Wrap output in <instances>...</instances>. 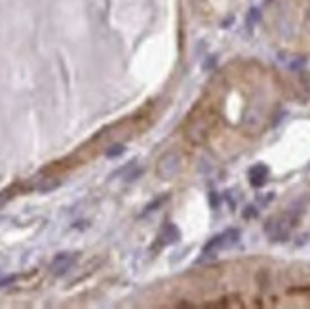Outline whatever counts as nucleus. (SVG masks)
Returning <instances> with one entry per match:
<instances>
[{"mask_svg": "<svg viewBox=\"0 0 310 309\" xmlns=\"http://www.w3.org/2000/svg\"><path fill=\"white\" fill-rule=\"evenodd\" d=\"M181 166H183L181 153H177V151H168L158 160L156 174H158V178H162V180H173L181 172Z\"/></svg>", "mask_w": 310, "mask_h": 309, "instance_id": "1", "label": "nucleus"}, {"mask_svg": "<svg viewBox=\"0 0 310 309\" xmlns=\"http://www.w3.org/2000/svg\"><path fill=\"white\" fill-rule=\"evenodd\" d=\"M238 241H240V231L226 229L225 233L213 237L208 245L204 246V254H208V256H217V252H221V250H228V248L236 246L238 245Z\"/></svg>", "mask_w": 310, "mask_h": 309, "instance_id": "2", "label": "nucleus"}, {"mask_svg": "<svg viewBox=\"0 0 310 309\" xmlns=\"http://www.w3.org/2000/svg\"><path fill=\"white\" fill-rule=\"evenodd\" d=\"M291 231V218L287 216H274L264 225V233L270 237V241H286Z\"/></svg>", "mask_w": 310, "mask_h": 309, "instance_id": "3", "label": "nucleus"}, {"mask_svg": "<svg viewBox=\"0 0 310 309\" xmlns=\"http://www.w3.org/2000/svg\"><path fill=\"white\" fill-rule=\"evenodd\" d=\"M76 263V254H59L55 256V260L52 262V271L55 275H63Z\"/></svg>", "mask_w": 310, "mask_h": 309, "instance_id": "4", "label": "nucleus"}, {"mask_svg": "<svg viewBox=\"0 0 310 309\" xmlns=\"http://www.w3.org/2000/svg\"><path fill=\"white\" fill-rule=\"evenodd\" d=\"M268 178V166L264 164H255V166L249 170V183L253 187H263Z\"/></svg>", "mask_w": 310, "mask_h": 309, "instance_id": "5", "label": "nucleus"}, {"mask_svg": "<svg viewBox=\"0 0 310 309\" xmlns=\"http://www.w3.org/2000/svg\"><path fill=\"white\" fill-rule=\"evenodd\" d=\"M179 237H181V233H179V229L173 225V223H168V225L162 229V233H160L162 245H173V243H177L179 241Z\"/></svg>", "mask_w": 310, "mask_h": 309, "instance_id": "6", "label": "nucleus"}, {"mask_svg": "<svg viewBox=\"0 0 310 309\" xmlns=\"http://www.w3.org/2000/svg\"><path fill=\"white\" fill-rule=\"evenodd\" d=\"M244 124H246V128H248V130H255V128L261 124V117H259L255 111H249L248 115H246Z\"/></svg>", "mask_w": 310, "mask_h": 309, "instance_id": "7", "label": "nucleus"}, {"mask_svg": "<svg viewBox=\"0 0 310 309\" xmlns=\"http://www.w3.org/2000/svg\"><path fill=\"white\" fill-rule=\"evenodd\" d=\"M259 19H261V12L257 8H251V12H249V16H248V23L253 25V23H257Z\"/></svg>", "mask_w": 310, "mask_h": 309, "instance_id": "8", "label": "nucleus"}, {"mask_svg": "<svg viewBox=\"0 0 310 309\" xmlns=\"http://www.w3.org/2000/svg\"><path fill=\"white\" fill-rule=\"evenodd\" d=\"M306 63V59H304V57H301V59H297V61H293V63L289 65V67H291V69H293V71H297V69H301L302 65Z\"/></svg>", "mask_w": 310, "mask_h": 309, "instance_id": "9", "label": "nucleus"}, {"mask_svg": "<svg viewBox=\"0 0 310 309\" xmlns=\"http://www.w3.org/2000/svg\"><path fill=\"white\" fill-rule=\"evenodd\" d=\"M122 151H124V147H122V145H118V149H110V151H109V157H114V155H120Z\"/></svg>", "mask_w": 310, "mask_h": 309, "instance_id": "10", "label": "nucleus"}, {"mask_svg": "<svg viewBox=\"0 0 310 309\" xmlns=\"http://www.w3.org/2000/svg\"><path fill=\"white\" fill-rule=\"evenodd\" d=\"M217 204H219L217 195H215V193H211V206H215V208H217Z\"/></svg>", "mask_w": 310, "mask_h": 309, "instance_id": "11", "label": "nucleus"}]
</instances>
